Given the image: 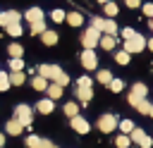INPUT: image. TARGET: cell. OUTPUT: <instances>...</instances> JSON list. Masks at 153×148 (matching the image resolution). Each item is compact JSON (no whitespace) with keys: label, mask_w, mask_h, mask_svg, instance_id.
<instances>
[{"label":"cell","mask_w":153,"mask_h":148,"mask_svg":"<svg viewBox=\"0 0 153 148\" xmlns=\"http://www.w3.org/2000/svg\"><path fill=\"white\" fill-rule=\"evenodd\" d=\"M7 88H10V74L0 72V91H7Z\"/></svg>","instance_id":"obj_37"},{"label":"cell","mask_w":153,"mask_h":148,"mask_svg":"<svg viewBox=\"0 0 153 148\" xmlns=\"http://www.w3.org/2000/svg\"><path fill=\"white\" fill-rule=\"evenodd\" d=\"M108 86H110L112 93H122V91H124V81H122V79H112Z\"/></svg>","instance_id":"obj_32"},{"label":"cell","mask_w":153,"mask_h":148,"mask_svg":"<svg viewBox=\"0 0 153 148\" xmlns=\"http://www.w3.org/2000/svg\"><path fill=\"white\" fill-rule=\"evenodd\" d=\"M45 93H48V98H50V100L55 103L57 98H62V86H57V84H48Z\"/></svg>","instance_id":"obj_17"},{"label":"cell","mask_w":153,"mask_h":148,"mask_svg":"<svg viewBox=\"0 0 153 148\" xmlns=\"http://www.w3.org/2000/svg\"><path fill=\"white\" fill-rule=\"evenodd\" d=\"M5 129H7V134H10V136H17V134H22V131H24V127H22V124H19L14 117H12V119H7Z\"/></svg>","instance_id":"obj_16"},{"label":"cell","mask_w":153,"mask_h":148,"mask_svg":"<svg viewBox=\"0 0 153 148\" xmlns=\"http://www.w3.org/2000/svg\"><path fill=\"white\" fill-rule=\"evenodd\" d=\"M76 86H79V88H91V86H93V79H91V76H79Z\"/></svg>","instance_id":"obj_36"},{"label":"cell","mask_w":153,"mask_h":148,"mask_svg":"<svg viewBox=\"0 0 153 148\" xmlns=\"http://www.w3.org/2000/svg\"><path fill=\"white\" fill-rule=\"evenodd\" d=\"M31 86H33L36 91H45V88H48V81H45L43 76H33V79H31Z\"/></svg>","instance_id":"obj_27"},{"label":"cell","mask_w":153,"mask_h":148,"mask_svg":"<svg viewBox=\"0 0 153 148\" xmlns=\"http://www.w3.org/2000/svg\"><path fill=\"white\" fill-rule=\"evenodd\" d=\"M81 67L84 69H96L98 67V57H96L93 50H84L81 53Z\"/></svg>","instance_id":"obj_9"},{"label":"cell","mask_w":153,"mask_h":148,"mask_svg":"<svg viewBox=\"0 0 153 148\" xmlns=\"http://www.w3.org/2000/svg\"><path fill=\"white\" fill-rule=\"evenodd\" d=\"M48 148H57V146H53V143H50V146H48Z\"/></svg>","instance_id":"obj_47"},{"label":"cell","mask_w":153,"mask_h":148,"mask_svg":"<svg viewBox=\"0 0 153 148\" xmlns=\"http://www.w3.org/2000/svg\"><path fill=\"white\" fill-rule=\"evenodd\" d=\"M2 143H5V134H0V148H2Z\"/></svg>","instance_id":"obj_43"},{"label":"cell","mask_w":153,"mask_h":148,"mask_svg":"<svg viewBox=\"0 0 153 148\" xmlns=\"http://www.w3.org/2000/svg\"><path fill=\"white\" fill-rule=\"evenodd\" d=\"M24 19H26L29 24H33V21H43V10H41V7H29V10L24 12Z\"/></svg>","instance_id":"obj_11"},{"label":"cell","mask_w":153,"mask_h":148,"mask_svg":"<svg viewBox=\"0 0 153 148\" xmlns=\"http://www.w3.org/2000/svg\"><path fill=\"white\" fill-rule=\"evenodd\" d=\"M65 21H67L69 26H81V24H84V14H81V12H67V14H65Z\"/></svg>","instance_id":"obj_12"},{"label":"cell","mask_w":153,"mask_h":148,"mask_svg":"<svg viewBox=\"0 0 153 148\" xmlns=\"http://www.w3.org/2000/svg\"><path fill=\"white\" fill-rule=\"evenodd\" d=\"M148 26H151V31H153V19H151V21H148Z\"/></svg>","instance_id":"obj_46"},{"label":"cell","mask_w":153,"mask_h":148,"mask_svg":"<svg viewBox=\"0 0 153 148\" xmlns=\"http://www.w3.org/2000/svg\"><path fill=\"white\" fill-rule=\"evenodd\" d=\"M146 95H148V88H146V84H141V81H136L134 86H131V91H129V95H127V100H129V105H139L141 100H146Z\"/></svg>","instance_id":"obj_2"},{"label":"cell","mask_w":153,"mask_h":148,"mask_svg":"<svg viewBox=\"0 0 153 148\" xmlns=\"http://www.w3.org/2000/svg\"><path fill=\"white\" fill-rule=\"evenodd\" d=\"M143 14L148 19H153V2H143Z\"/></svg>","instance_id":"obj_40"},{"label":"cell","mask_w":153,"mask_h":148,"mask_svg":"<svg viewBox=\"0 0 153 148\" xmlns=\"http://www.w3.org/2000/svg\"><path fill=\"white\" fill-rule=\"evenodd\" d=\"M38 112H43V115H50L53 110H55V103L50 100V98H43V100H38Z\"/></svg>","instance_id":"obj_18"},{"label":"cell","mask_w":153,"mask_h":148,"mask_svg":"<svg viewBox=\"0 0 153 148\" xmlns=\"http://www.w3.org/2000/svg\"><path fill=\"white\" fill-rule=\"evenodd\" d=\"M124 5L134 10V7H141V0H124Z\"/></svg>","instance_id":"obj_41"},{"label":"cell","mask_w":153,"mask_h":148,"mask_svg":"<svg viewBox=\"0 0 153 148\" xmlns=\"http://www.w3.org/2000/svg\"><path fill=\"white\" fill-rule=\"evenodd\" d=\"M98 45H100L103 50H112V48L117 45V38H115V36H105V33H100V41H98Z\"/></svg>","instance_id":"obj_15"},{"label":"cell","mask_w":153,"mask_h":148,"mask_svg":"<svg viewBox=\"0 0 153 148\" xmlns=\"http://www.w3.org/2000/svg\"><path fill=\"white\" fill-rule=\"evenodd\" d=\"M103 33H105V36H117V33H120V29H117V24H115V19H105V26H103Z\"/></svg>","instance_id":"obj_20"},{"label":"cell","mask_w":153,"mask_h":148,"mask_svg":"<svg viewBox=\"0 0 153 148\" xmlns=\"http://www.w3.org/2000/svg\"><path fill=\"white\" fill-rule=\"evenodd\" d=\"M7 55H10V57H22V55H24V48H22L19 43H10V45H7Z\"/></svg>","instance_id":"obj_24"},{"label":"cell","mask_w":153,"mask_h":148,"mask_svg":"<svg viewBox=\"0 0 153 148\" xmlns=\"http://www.w3.org/2000/svg\"><path fill=\"white\" fill-rule=\"evenodd\" d=\"M65 14H67V12L57 7V10H53V12H50V19H53L55 24H62V21H65Z\"/></svg>","instance_id":"obj_28"},{"label":"cell","mask_w":153,"mask_h":148,"mask_svg":"<svg viewBox=\"0 0 153 148\" xmlns=\"http://www.w3.org/2000/svg\"><path fill=\"white\" fill-rule=\"evenodd\" d=\"M96 2H100V5H105V2H110V0H96Z\"/></svg>","instance_id":"obj_44"},{"label":"cell","mask_w":153,"mask_h":148,"mask_svg":"<svg viewBox=\"0 0 153 148\" xmlns=\"http://www.w3.org/2000/svg\"><path fill=\"white\" fill-rule=\"evenodd\" d=\"M98 41H100V31H96V29H91V26L81 33V45H84V50H93V48L98 45Z\"/></svg>","instance_id":"obj_4"},{"label":"cell","mask_w":153,"mask_h":148,"mask_svg":"<svg viewBox=\"0 0 153 148\" xmlns=\"http://www.w3.org/2000/svg\"><path fill=\"white\" fill-rule=\"evenodd\" d=\"M115 143H117V148H129V143H131V141H129V136H127V134H120V136L115 138Z\"/></svg>","instance_id":"obj_35"},{"label":"cell","mask_w":153,"mask_h":148,"mask_svg":"<svg viewBox=\"0 0 153 148\" xmlns=\"http://www.w3.org/2000/svg\"><path fill=\"white\" fill-rule=\"evenodd\" d=\"M10 69L12 72H22L24 69V60L22 57H10Z\"/></svg>","instance_id":"obj_31"},{"label":"cell","mask_w":153,"mask_h":148,"mask_svg":"<svg viewBox=\"0 0 153 148\" xmlns=\"http://www.w3.org/2000/svg\"><path fill=\"white\" fill-rule=\"evenodd\" d=\"M91 98H93V88H79V86H76V100H79L81 105L91 103Z\"/></svg>","instance_id":"obj_13"},{"label":"cell","mask_w":153,"mask_h":148,"mask_svg":"<svg viewBox=\"0 0 153 148\" xmlns=\"http://www.w3.org/2000/svg\"><path fill=\"white\" fill-rule=\"evenodd\" d=\"M146 48H148V50H153V38H148V41H146Z\"/></svg>","instance_id":"obj_42"},{"label":"cell","mask_w":153,"mask_h":148,"mask_svg":"<svg viewBox=\"0 0 153 148\" xmlns=\"http://www.w3.org/2000/svg\"><path fill=\"white\" fill-rule=\"evenodd\" d=\"M136 110H139L141 115H148V110H151V103H148V100H141V103L136 105Z\"/></svg>","instance_id":"obj_39"},{"label":"cell","mask_w":153,"mask_h":148,"mask_svg":"<svg viewBox=\"0 0 153 148\" xmlns=\"http://www.w3.org/2000/svg\"><path fill=\"white\" fill-rule=\"evenodd\" d=\"M41 41H43V45H55V43H57V33L45 29V31L41 33Z\"/></svg>","instance_id":"obj_21"},{"label":"cell","mask_w":153,"mask_h":148,"mask_svg":"<svg viewBox=\"0 0 153 148\" xmlns=\"http://www.w3.org/2000/svg\"><path fill=\"white\" fill-rule=\"evenodd\" d=\"M129 141H134L139 148H151V146H153V138H151V136H148L143 129H136V127L131 129V134H129Z\"/></svg>","instance_id":"obj_5"},{"label":"cell","mask_w":153,"mask_h":148,"mask_svg":"<svg viewBox=\"0 0 153 148\" xmlns=\"http://www.w3.org/2000/svg\"><path fill=\"white\" fill-rule=\"evenodd\" d=\"M148 115H151V117H153V105H151V110H148Z\"/></svg>","instance_id":"obj_45"},{"label":"cell","mask_w":153,"mask_h":148,"mask_svg":"<svg viewBox=\"0 0 153 148\" xmlns=\"http://www.w3.org/2000/svg\"><path fill=\"white\" fill-rule=\"evenodd\" d=\"M10 74V86H22L26 81V74L24 72H7Z\"/></svg>","instance_id":"obj_19"},{"label":"cell","mask_w":153,"mask_h":148,"mask_svg":"<svg viewBox=\"0 0 153 148\" xmlns=\"http://www.w3.org/2000/svg\"><path fill=\"white\" fill-rule=\"evenodd\" d=\"M103 12H105V17H108V19H112V17L120 12V7H117V2H112V0H110V2H105V5H103Z\"/></svg>","instance_id":"obj_23"},{"label":"cell","mask_w":153,"mask_h":148,"mask_svg":"<svg viewBox=\"0 0 153 148\" xmlns=\"http://www.w3.org/2000/svg\"><path fill=\"white\" fill-rule=\"evenodd\" d=\"M98 129H100L103 134L115 131V129H117V117H115V115H100V119H98Z\"/></svg>","instance_id":"obj_7"},{"label":"cell","mask_w":153,"mask_h":148,"mask_svg":"<svg viewBox=\"0 0 153 148\" xmlns=\"http://www.w3.org/2000/svg\"><path fill=\"white\" fill-rule=\"evenodd\" d=\"M29 26H31L29 31H31L33 36H41V33L45 31V21H33V24H29Z\"/></svg>","instance_id":"obj_30"},{"label":"cell","mask_w":153,"mask_h":148,"mask_svg":"<svg viewBox=\"0 0 153 148\" xmlns=\"http://www.w3.org/2000/svg\"><path fill=\"white\" fill-rule=\"evenodd\" d=\"M129 60H131V55H129V53H124V50L115 53V62H117V64H122V67H124V64H129Z\"/></svg>","instance_id":"obj_26"},{"label":"cell","mask_w":153,"mask_h":148,"mask_svg":"<svg viewBox=\"0 0 153 148\" xmlns=\"http://www.w3.org/2000/svg\"><path fill=\"white\" fill-rule=\"evenodd\" d=\"M48 146H50V141H45L41 136H29L26 138V148H48Z\"/></svg>","instance_id":"obj_14"},{"label":"cell","mask_w":153,"mask_h":148,"mask_svg":"<svg viewBox=\"0 0 153 148\" xmlns=\"http://www.w3.org/2000/svg\"><path fill=\"white\" fill-rule=\"evenodd\" d=\"M120 36H122V41H129V38H134V36H136V31H134V29H129V26H124V29L120 31Z\"/></svg>","instance_id":"obj_38"},{"label":"cell","mask_w":153,"mask_h":148,"mask_svg":"<svg viewBox=\"0 0 153 148\" xmlns=\"http://www.w3.org/2000/svg\"><path fill=\"white\" fill-rule=\"evenodd\" d=\"M103 26H105V17H91V29L103 33Z\"/></svg>","instance_id":"obj_29"},{"label":"cell","mask_w":153,"mask_h":148,"mask_svg":"<svg viewBox=\"0 0 153 148\" xmlns=\"http://www.w3.org/2000/svg\"><path fill=\"white\" fill-rule=\"evenodd\" d=\"M62 110H65V115H67L69 119L79 115V105H76V103H65V107H62Z\"/></svg>","instance_id":"obj_25"},{"label":"cell","mask_w":153,"mask_h":148,"mask_svg":"<svg viewBox=\"0 0 153 148\" xmlns=\"http://www.w3.org/2000/svg\"><path fill=\"white\" fill-rule=\"evenodd\" d=\"M96 79H98V81H100L103 86H108V84H110V81H112L115 76H112V72H110V69H98V74H96Z\"/></svg>","instance_id":"obj_22"},{"label":"cell","mask_w":153,"mask_h":148,"mask_svg":"<svg viewBox=\"0 0 153 148\" xmlns=\"http://www.w3.org/2000/svg\"><path fill=\"white\" fill-rule=\"evenodd\" d=\"M146 48V38L141 36V33H136L134 38H129V41H124V53H129V55H134V53H141Z\"/></svg>","instance_id":"obj_6"},{"label":"cell","mask_w":153,"mask_h":148,"mask_svg":"<svg viewBox=\"0 0 153 148\" xmlns=\"http://www.w3.org/2000/svg\"><path fill=\"white\" fill-rule=\"evenodd\" d=\"M62 74H65V72H62L60 64H38V76H43L45 81H53V84H55Z\"/></svg>","instance_id":"obj_1"},{"label":"cell","mask_w":153,"mask_h":148,"mask_svg":"<svg viewBox=\"0 0 153 148\" xmlns=\"http://www.w3.org/2000/svg\"><path fill=\"white\" fill-rule=\"evenodd\" d=\"M117 127H120V131H122V134H131L134 122H131V119H122V122H117Z\"/></svg>","instance_id":"obj_33"},{"label":"cell","mask_w":153,"mask_h":148,"mask_svg":"<svg viewBox=\"0 0 153 148\" xmlns=\"http://www.w3.org/2000/svg\"><path fill=\"white\" fill-rule=\"evenodd\" d=\"M72 129L76 131V134H88V122H86V117H81V115H76V117H72Z\"/></svg>","instance_id":"obj_10"},{"label":"cell","mask_w":153,"mask_h":148,"mask_svg":"<svg viewBox=\"0 0 153 148\" xmlns=\"http://www.w3.org/2000/svg\"><path fill=\"white\" fill-rule=\"evenodd\" d=\"M5 31H7V33H10V36H14V38H17V36H22V33H24V29H22V24H10V26H7V29H5Z\"/></svg>","instance_id":"obj_34"},{"label":"cell","mask_w":153,"mask_h":148,"mask_svg":"<svg viewBox=\"0 0 153 148\" xmlns=\"http://www.w3.org/2000/svg\"><path fill=\"white\" fill-rule=\"evenodd\" d=\"M22 21V14L17 10H7V12H0V26L7 29L10 24H19Z\"/></svg>","instance_id":"obj_8"},{"label":"cell","mask_w":153,"mask_h":148,"mask_svg":"<svg viewBox=\"0 0 153 148\" xmlns=\"http://www.w3.org/2000/svg\"><path fill=\"white\" fill-rule=\"evenodd\" d=\"M14 119H17L22 127H31V122H33V112H31V107H29L26 103H19V105L14 107Z\"/></svg>","instance_id":"obj_3"}]
</instances>
